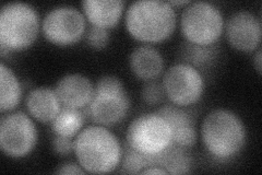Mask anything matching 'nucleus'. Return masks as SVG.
<instances>
[{
	"label": "nucleus",
	"mask_w": 262,
	"mask_h": 175,
	"mask_svg": "<svg viewBox=\"0 0 262 175\" xmlns=\"http://www.w3.org/2000/svg\"><path fill=\"white\" fill-rule=\"evenodd\" d=\"M201 138L209 154L219 161H228L243 151L247 130L236 113L215 108L202 122Z\"/></svg>",
	"instance_id": "nucleus-1"
},
{
	"label": "nucleus",
	"mask_w": 262,
	"mask_h": 175,
	"mask_svg": "<svg viewBox=\"0 0 262 175\" xmlns=\"http://www.w3.org/2000/svg\"><path fill=\"white\" fill-rule=\"evenodd\" d=\"M177 24L174 7L161 0H138L126 11L129 34L144 43H159L170 37Z\"/></svg>",
	"instance_id": "nucleus-2"
},
{
	"label": "nucleus",
	"mask_w": 262,
	"mask_h": 175,
	"mask_svg": "<svg viewBox=\"0 0 262 175\" xmlns=\"http://www.w3.org/2000/svg\"><path fill=\"white\" fill-rule=\"evenodd\" d=\"M73 152L86 173H111L122 159V148L118 138L101 125L82 129L75 139Z\"/></svg>",
	"instance_id": "nucleus-3"
},
{
	"label": "nucleus",
	"mask_w": 262,
	"mask_h": 175,
	"mask_svg": "<svg viewBox=\"0 0 262 175\" xmlns=\"http://www.w3.org/2000/svg\"><path fill=\"white\" fill-rule=\"evenodd\" d=\"M39 15L24 3L6 4L0 11V44L10 51H22L34 44L39 32Z\"/></svg>",
	"instance_id": "nucleus-4"
},
{
	"label": "nucleus",
	"mask_w": 262,
	"mask_h": 175,
	"mask_svg": "<svg viewBox=\"0 0 262 175\" xmlns=\"http://www.w3.org/2000/svg\"><path fill=\"white\" fill-rule=\"evenodd\" d=\"M130 108V99L119 78L103 76L97 80L95 92L89 105V114L96 125L112 127L125 120Z\"/></svg>",
	"instance_id": "nucleus-5"
},
{
	"label": "nucleus",
	"mask_w": 262,
	"mask_h": 175,
	"mask_svg": "<svg viewBox=\"0 0 262 175\" xmlns=\"http://www.w3.org/2000/svg\"><path fill=\"white\" fill-rule=\"evenodd\" d=\"M180 30L188 43L213 45L224 30L223 13L220 8L207 2L190 3L182 13Z\"/></svg>",
	"instance_id": "nucleus-6"
},
{
	"label": "nucleus",
	"mask_w": 262,
	"mask_h": 175,
	"mask_svg": "<svg viewBox=\"0 0 262 175\" xmlns=\"http://www.w3.org/2000/svg\"><path fill=\"white\" fill-rule=\"evenodd\" d=\"M127 146L146 155H157L173 145V135L167 121L158 114L139 116L129 124Z\"/></svg>",
	"instance_id": "nucleus-7"
},
{
	"label": "nucleus",
	"mask_w": 262,
	"mask_h": 175,
	"mask_svg": "<svg viewBox=\"0 0 262 175\" xmlns=\"http://www.w3.org/2000/svg\"><path fill=\"white\" fill-rule=\"evenodd\" d=\"M162 85L174 105L188 107L202 98L206 82L200 70L186 63H178L164 73Z\"/></svg>",
	"instance_id": "nucleus-8"
},
{
	"label": "nucleus",
	"mask_w": 262,
	"mask_h": 175,
	"mask_svg": "<svg viewBox=\"0 0 262 175\" xmlns=\"http://www.w3.org/2000/svg\"><path fill=\"white\" fill-rule=\"evenodd\" d=\"M37 144L35 124L23 112L3 115L0 121V148L13 159L27 157Z\"/></svg>",
	"instance_id": "nucleus-9"
},
{
	"label": "nucleus",
	"mask_w": 262,
	"mask_h": 175,
	"mask_svg": "<svg viewBox=\"0 0 262 175\" xmlns=\"http://www.w3.org/2000/svg\"><path fill=\"white\" fill-rule=\"evenodd\" d=\"M85 30V15L73 6L54 8L45 15L42 23L46 40L58 46L76 44L84 35Z\"/></svg>",
	"instance_id": "nucleus-10"
},
{
	"label": "nucleus",
	"mask_w": 262,
	"mask_h": 175,
	"mask_svg": "<svg viewBox=\"0 0 262 175\" xmlns=\"http://www.w3.org/2000/svg\"><path fill=\"white\" fill-rule=\"evenodd\" d=\"M261 20L250 11H237L227 20V41L237 51L245 53L256 51L261 43Z\"/></svg>",
	"instance_id": "nucleus-11"
},
{
	"label": "nucleus",
	"mask_w": 262,
	"mask_h": 175,
	"mask_svg": "<svg viewBox=\"0 0 262 175\" xmlns=\"http://www.w3.org/2000/svg\"><path fill=\"white\" fill-rule=\"evenodd\" d=\"M55 92L62 107L84 110L92 101L95 86L83 74L70 73L58 80Z\"/></svg>",
	"instance_id": "nucleus-12"
},
{
	"label": "nucleus",
	"mask_w": 262,
	"mask_h": 175,
	"mask_svg": "<svg viewBox=\"0 0 262 175\" xmlns=\"http://www.w3.org/2000/svg\"><path fill=\"white\" fill-rule=\"evenodd\" d=\"M167 121L173 135V145L189 149L193 147L198 139L194 120L185 107L177 105H165L157 111Z\"/></svg>",
	"instance_id": "nucleus-13"
},
{
	"label": "nucleus",
	"mask_w": 262,
	"mask_h": 175,
	"mask_svg": "<svg viewBox=\"0 0 262 175\" xmlns=\"http://www.w3.org/2000/svg\"><path fill=\"white\" fill-rule=\"evenodd\" d=\"M26 105L32 118L43 124L52 123L62 108L55 90L48 87H39L30 91Z\"/></svg>",
	"instance_id": "nucleus-14"
},
{
	"label": "nucleus",
	"mask_w": 262,
	"mask_h": 175,
	"mask_svg": "<svg viewBox=\"0 0 262 175\" xmlns=\"http://www.w3.org/2000/svg\"><path fill=\"white\" fill-rule=\"evenodd\" d=\"M129 66L138 79L147 82L161 76L164 70V58L155 47L140 45L130 54Z\"/></svg>",
	"instance_id": "nucleus-15"
},
{
	"label": "nucleus",
	"mask_w": 262,
	"mask_h": 175,
	"mask_svg": "<svg viewBox=\"0 0 262 175\" xmlns=\"http://www.w3.org/2000/svg\"><path fill=\"white\" fill-rule=\"evenodd\" d=\"M125 6L126 3L121 0H85L82 9L92 26L108 30L117 26Z\"/></svg>",
	"instance_id": "nucleus-16"
},
{
	"label": "nucleus",
	"mask_w": 262,
	"mask_h": 175,
	"mask_svg": "<svg viewBox=\"0 0 262 175\" xmlns=\"http://www.w3.org/2000/svg\"><path fill=\"white\" fill-rule=\"evenodd\" d=\"M22 99V87L13 71L2 63L0 66V111L10 112L18 107Z\"/></svg>",
	"instance_id": "nucleus-17"
},
{
	"label": "nucleus",
	"mask_w": 262,
	"mask_h": 175,
	"mask_svg": "<svg viewBox=\"0 0 262 175\" xmlns=\"http://www.w3.org/2000/svg\"><path fill=\"white\" fill-rule=\"evenodd\" d=\"M84 115L82 110L62 107L57 118L52 122V129L56 136L73 138L82 130Z\"/></svg>",
	"instance_id": "nucleus-18"
},
{
	"label": "nucleus",
	"mask_w": 262,
	"mask_h": 175,
	"mask_svg": "<svg viewBox=\"0 0 262 175\" xmlns=\"http://www.w3.org/2000/svg\"><path fill=\"white\" fill-rule=\"evenodd\" d=\"M161 168L168 174H187L191 171V157L187 149L175 145L161 153Z\"/></svg>",
	"instance_id": "nucleus-19"
},
{
	"label": "nucleus",
	"mask_w": 262,
	"mask_h": 175,
	"mask_svg": "<svg viewBox=\"0 0 262 175\" xmlns=\"http://www.w3.org/2000/svg\"><path fill=\"white\" fill-rule=\"evenodd\" d=\"M182 55L186 64L193 66L196 69H206L210 67V65L214 62L217 52V48L214 45L200 46L191 43H186Z\"/></svg>",
	"instance_id": "nucleus-20"
},
{
	"label": "nucleus",
	"mask_w": 262,
	"mask_h": 175,
	"mask_svg": "<svg viewBox=\"0 0 262 175\" xmlns=\"http://www.w3.org/2000/svg\"><path fill=\"white\" fill-rule=\"evenodd\" d=\"M158 166V154L146 155L127 146L125 155L122 157L120 172L125 174H140L146 168Z\"/></svg>",
	"instance_id": "nucleus-21"
},
{
	"label": "nucleus",
	"mask_w": 262,
	"mask_h": 175,
	"mask_svg": "<svg viewBox=\"0 0 262 175\" xmlns=\"http://www.w3.org/2000/svg\"><path fill=\"white\" fill-rule=\"evenodd\" d=\"M141 95L145 104L150 106H155V105L161 104L164 101V99L166 96V93H165V90H164L162 82L152 80V81H147L145 83L142 89Z\"/></svg>",
	"instance_id": "nucleus-22"
},
{
	"label": "nucleus",
	"mask_w": 262,
	"mask_h": 175,
	"mask_svg": "<svg viewBox=\"0 0 262 175\" xmlns=\"http://www.w3.org/2000/svg\"><path fill=\"white\" fill-rule=\"evenodd\" d=\"M86 43L90 47L97 49V51L105 48L110 43L108 30L92 26L86 33Z\"/></svg>",
	"instance_id": "nucleus-23"
},
{
	"label": "nucleus",
	"mask_w": 262,
	"mask_h": 175,
	"mask_svg": "<svg viewBox=\"0 0 262 175\" xmlns=\"http://www.w3.org/2000/svg\"><path fill=\"white\" fill-rule=\"evenodd\" d=\"M52 145L54 151L59 155H68L75 150V140L69 137L56 136Z\"/></svg>",
	"instance_id": "nucleus-24"
},
{
	"label": "nucleus",
	"mask_w": 262,
	"mask_h": 175,
	"mask_svg": "<svg viewBox=\"0 0 262 175\" xmlns=\"http://www.w3.org/2000/svg\"><path fill=\"white\" fill-rule=\"evenodd\" d=\"M55 173L61 174V175H72V174H85L86 172L80 164L67 161L60 164L58 166V169L55 171Z\"/></svg>",
	"instance_id": "nucleus-25"
},
{
	"label": "nucleus",
	"mask_w": 262,
	"mask_h": 175,
	"mask_svg": "<svg viewBox=\"0 0 262 175\" xmlns=\"http://www.w3.org/2000/svg\"><path fill=\"white\" fill-rule=\"evenodd\" d=\"M262 51L261 48H259L257 53H256V56L255 58H253V64H255V68L257 70V72L259 74H261V69H262Z\"/></svg>",
	"instance_id": "nucleus-26"
},
{
	"label": "nucleus",
	"mask_w": 262,
	"mask_h": 175,
	"mask_svg": "<svg viewBox=\"0 0 262 175\" xmlns=\"http://www.w3.org/2000/svg\"><path fill=\"white\" fill-rule=\"evenodd\" d=\"M140 174H168L166 170H164L160 166H150V168H146L143 171H141Z\"/></svg>",
	"instance_id": "nucleus-27"
},
{
	"label": "nucleus",
	"mask_w": 262,
	"mask_h": 175,
	"mask_svg": "<svg viewBox=\"0 0 262 175\" xmlns=\"http://www.w3.org/2000/svg\"><path fill=\"white\" fill-rule=\"evenodd\" d=\"M191 2H188V0H182V2H169L168 4L171 6V7H174V6H185V5H189Z\"/></svg>",
	"instance_id": "nucleus-28"
}]
</instances>
